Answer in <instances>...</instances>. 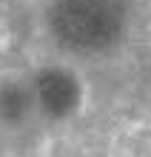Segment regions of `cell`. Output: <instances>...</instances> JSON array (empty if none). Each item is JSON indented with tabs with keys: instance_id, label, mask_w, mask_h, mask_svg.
Instances as JSON below:
<instances>
[{
	"instance_id": "7a4b0ae2",
	"label": "cell",
	"mask_w": 151,
	"mask_h": 157,
	"mask_svg": "<svg viewBox=\"0 0 151 157\" xmlns=\"http://www.w3.org/2000/svg\"><path fill=\"white\" fill-rule=\"evenodd\" d=\"M40 97H43V103L49 106L51 112H66V109L74 106L77 91H74V83L66 75L51 71V75L40 77Z\"/></svg>"
},
{
	"instance_id": "6da1fadb",
	"label": "cell",
	"mask_w": 151,
	"mask_h": 157,
	"mask_svg": "<svg viewBox=\"0 0 151 157\" xmlns=\"http://www.w3.org/2000/svg\"><path fill=\"white\" fill-rule=\"evenodd\" d=\"M54 26L63 40L94 49L117 34L120 12L108 0H63L54 14Z\"/></svg>"
},
{
	"instance_id": "3957f363",
	"label": "cell",
	"mask_w": 151,
	"mask_h": 157,
	"mask_svg": "<svg viewBox=\"0 0 151 157\" xmlns=\"http://www.w3.org/2000/svg\"><path fill=\"white\" fill-rule=\"evenodd\" d=\"M0 109H3V114L17 117V114L26 109V97H23V91H17V89H6V91H3V97H0Z\"/></svg>"
}]
</instances>
